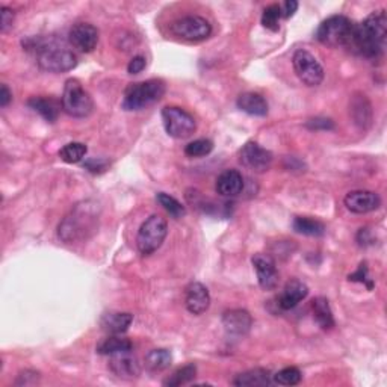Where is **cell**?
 <instances>
[{
  "mask_svg": "<svg viewBox=\"0 0 387 387\" xmlns=\"http://www.w3.org/2000/svg\"><path fill=\"white\" fill-rule=\"evenodd\" d=\"M387 38V15L384 11H377L354 26L350 46L365 58H378L386 47Z\"/></svg>",
  "mask_w": 387,
  "mask_h": 387,
  "instance_id": "obj_1",
  "label": "cell"
},
{
  "mask_svg": "<svg viewBox=\"0 0 387 387\" xmlns=\"http://www.w3.org/2000/svg\"><path fill=\"white\" fill-rule=\"evenodd\" d=\"M100 209L94 201H82L59 223L58 236L66 244L84 242L94 235L99 225Z\"/></svg>",
  "mask_w": 387,
  "mask_h": 387,
  "instance_id": "obj_2",
  "label": "cell"
},
{
  "mask_svg": "<svg viewBox=\"0 0 387 387\" xmlns=\"http://www.w3.org/2000/svg\"><path fill=\"white\" fill-rule=\"evenodd\" d=\"M29 50H35L37 62L41 70L48 73H67L77 66V58L67 46L59 44L55 39L32 38Z\"/></svg>",
  "mask_w": 387,
  "mask_h": 387,
  "instance_id": "obj_3",
  "label": "cell"
},
{
  "mask_svg": "<svg viewBox=\"0 0 387 387\" xmlns=\"http://www.w3.org/2000/svg\"><path fill=\"white\" fill-rule=\"evenodd\" d=\"M165 90V84L159 79L132 84L127 86L121 106L124 111H141L162 99Z\"/></svg>",
  "mask_w": 387,
  "mask_h": 387,
  "instance_id": "obj_4",
  "label": "cell"
},
{
  "mask_svg": "<svg viewBox=\"0 0 387 387\" xmlns=\"http://www.w3.org/2000/svg\"><path fill=\"white\" fill-rule=\"evenodd\" d=\"M354 26L356 24L345 15H333V17H328L319 24L317 39L328 47L350 46Z\"/></svg>",
  "mask_w": 387,
  "mask_h": 387,
  "instance_id": "obj_5",
  "label": "cell"
},
{
  "mask_svg": "<svg viewBox=\"0 0 387 387\" xmlns=\"http://www.w3.org/2000/svg\"><path fill=\"white\" fill-rule=\"evenodd\" d=\"M61 104L64 112L75 118H85L90 115L94 109L93 97L77 79H68L66 82Z\"/></svg>",
  "mask_w": 387,
  "mask_h": 387,
  "instance_id": "obj_6",
  "label": "cell"
},
{
  "mask_svg": "<svg viewBox=\"0 0 387 387\" xmlns=\"http://www.w3.org/2000/svg\"><path fill=\"white\" fill-rule=\"evenodd\" d=\"M168 235V223L160 215H151L142 223L136 235V247L142 256H150L160 248Z\"/></svg>",
  "mask_w": 387,
  "mask_h": 387,
  "instance_id": "obj_7",
  "label": "cell"
},
{
  "mask_svg": "<svg viewBox=\"0 0 387 387\" xmlns=\"http://www.w3.org/2000/svg\"><path fill=\"white\" fill-rule=\"evenodd\" d=\"M165 132L174 140H187L197 131V121L188 111L179 106H167L162 109Z\"/></svg>",
  "mask_w": 387,
  "mask_h": 387,
  "instance_id": "obj_8",
  "label": "cell"
},
{
  "mask_svg": "<svg viewBox=\"0 0 387 387\" xmlns=\"http://www.w3.org/2000/svg\"><path fill=\"white\" fill-rule=\"evenodd\" d=\"M292 66L295 75L308 86H318L324 80V68L319 61L308 50H296L292 56Z\"/></svg>",
  "mask_w": 387,
  "mask_h": 387,
  "instance_id": "obj_9",
  "label": "cell"
},
{
  "mask_svg": "<svg viewBox=\"0 0 387 387\" xmlns=\"http://www.w3.org/2000/svg\"><path fill=\"white\" fill-rule=\"evenodd\" d=\"M171 32L185 41H203L212 34V26L206 19L198 17V15H188L176 20L171 24Z\"/></svg>",
  "mask_w": 387,
  "mask_h": 387,
  "instance_id": "obj_10",
  "label": "cell"
},
{
  "mask_svg": "<svg viewBox=\"0 0 387 387\" xmlns=\"http://www.w3.org/2000/svg\"><path fill=\"white\" fill-rule=\"evenodd\" d=\"M240 164L247 167L248 169L256 173H265L266 169L271 168L272 164V153L270 150L263 149L257 142L249 141L239 153Z\"/></svg>",
  "mask_w": 387,
  "mask_h": 387,
  "instance_id": "obj_11",
  "label": "cell"
},
{
  "mask_svg": "<svg viewBox=\"0 0 387 387\" xmlns=\"http://www.w3.org/2000/svg\"><path fill=\"white\" fill-rule=\"evenodd\" d=\"M343 203L352 214H369L381 206V198L372 191H351L345 196Z\"/></svg>",
  "mask_w": 387,
  "mask_h": 387,
  "instance_id": "obj_12",
  "label": "cell"
},
{
  "mask_svg": "<svg viewBox=\"0 0 387 387\" xmlns=\"http://www.w3.org/2000/svg\"><path fill=\"white\" fill-rule=\"evenodd\" d=\"M68 39L73 47L84 53H91L99 44V30L91 23H76L70 29Z\"/></svg>",
  "mask_w": 387,
  "mask_h": 387,
  "instance_id": "obj_13",
  "label": "cell"
},
{
  "mask_svg": "<svg viewBox=\"0 0 387 387\" xmlns=\"http://www.w3.org/2000/svg\"><path fill=\"white\" fill-rule=\"evenodd\" d=\"M253 319L252 314L247 310L242 309H233L227 310L223 314V327L224 332L229 337L240 339L248 334L249 328H252Z\"/></svg>",
  "mask_w": 387,
  "mask_h": 387,
  "instance_id": "obj_14",
  "label": "cell"
},
{
  "mask_svg": "<svg viewBox=\"0 0 387 387\" xmlns=\"http://www.w3.org/2000/svg\"><path fill=\"white\" fill-rule=\"evenodd\" d=\"M252 263L257 272V280L263 290H274L279 285V271L276 262L268 254H254Z\"/></svg>",
  "mask_w": 387,
  "mask_h": 387,
  "instance_id": "obj_15",
  "label": "cell"
},
{
  "mask_svg": "<svg viewBox=\"0 0 387 387\" xmlns=\"http://www.w3.org/2000/svg\"><path fill=\"white\" fill-rule=\"evenodd\" d=\"M185 305H187L188 312L196 317L207 312L209 305H211V294H209L207 287L198 281H192L185 294Z\"/></svg>",
  "mask_w": 387,
  "mask_h": 387,
  "instance_id": "obj_16",
  "label": "cell"
},
{
  "mask_svg": "<svg viewBox=\"0 0 387 387\" xmlns=\"http://www.w3.org/2000/svg\"><path fill=\"white\" fill-rule=\"evenodd\" d=\"M109 369L117 377L123 378V380H135V378H138L141 374L140 363L132 356L131 351L111 356Z\"/></svg>",
  "mask_w": 387,
  "mask_h": 387,
  "instance_id": "obj_17",
  "label": "cell"
},
{
  "mask_svg": "<svg viewBox=\"0 0 387 387\" xmlns=\"http://www.w3.org/2000/svg\"><path fill=\"white\" fill-rule=\"evenodd\" d=\"M215 189L221 197H236L244 189V177L238 169H225L218 176Z\"/></svg>",
  "mask_w": 387,
  "mask_h": 387,
  "instance_id": "obj_18",
  "label": "cell"
},
{
  "mask_svg": "<svg viewBox=\"0 0 387 387\" xmlns=\"http://www.w3.org/2000/svg\"><path fill=\"white\" fill-rule=\"evenodd\" d=\"M308 295H309L308 285L303 283V281H300V280H296V279L290 280L286 283L283 292H281L280 296H279L280 309H283V310L294 309Z\"/></svg>",
  "mask_w": 387,
  "mask_h": 387,
  "instance_id": "obj_19",
  "label": "cell"
},
{
  "mask_svg": "<svg viewBox=\"0 0 387 387\" xmlns=\"http://www.w3.org/2000/svg\"><path fill=\"white\" fill-rule=\"evenodd\" d=\"M133 322V314L127 312H109L100 318V327L109 334L126 333Z\"/></svg>",
  "mask_w": 387,
  "mask_h": 387,
  "instance_id": "obj_20",
  "label": "cell"
},
{
  "mask_svg": "<svg viewBox=\"0 0 387 387\" xmlns=\"http://www.w3.org/2000/svg\"><path fill=\"white\" fill-rule=\"evenodd\" d=\"M238 108L253 117H265L268 114V103L261 94L257 93H244L238 97Z\"/></svg>",
  "mask_w": 387,
  "mask_h": 387,
  "instance_id": "obj_21",
  "label": "cell"
},
{
  "mask_svg": "<svg viewBox=\"0 0 387 387\" xmlns=\"http://www.w3.org/2000/svg\"><path fill=\"white\" fill-rule=\"evenodd\" d=\"M351 115L354 123L361 129H368L372 123V106L365 94H357L351 100Z\"/></svg>",
  "mask_w": 387,
  "mask_h": 387,
  "instance_id": "obj_22",
  "label": "cell"
},
{
  "mask_svg": "<svg viewBox=\"0 0 387 387\" xmlns=\"http://www.w3.org/2000/svg\"><path fill=\"white\" fill-rule=\"evenodd\" d=\"M272 383L274 381L270 370L261 368L245 370V372L236 375L235 380H233V384L239 387H266Z\"/></svg>",
  "mask_w": 387,
  "mask_h": 387,
  "instance_id": "obj_23",
  "label": "cell"
},
{
  "mask_svg": "<svg viewBox=\"0 0 387 387\" xmlns=\"http://www.w3.org/2000/svg\"><path fill=\"white\" fill-rule=\"evenodd\" d=\"M28 106L38 112L48 123H55L61 112V104L52 97H32L28 102Z\"/></svg>",
  "mask_w": 387,
  "mask_h": 387,
  "instance_id": "obj_24",
  "label": "cell"
},
{
  "mask_svg": "<svg viewBox=\"0 0 387 387\" xmlns=\"http://www.w3.org/2000/svg\"><path fill=\"white\" fill-rule=\"evenodd\" d=\"M133 345L132 342L129 341L126 337H121L120 334H112L97 345V352L102 354V356H115V354L120 352H126V351H132Z\"/></svg>",
  "mask_w": 387,
  "mask_h": 387,
  "instance_id": "obj_25",
  "label": "cell"
},
{
  "mask_svg": "<svg viewBox=\"0 0 387 387\" xmlns=\"http://www.w3.org/2000/svg\"><path fill=\"white\" fill-rule=\"evenodd\" d=\"M312 310H313V318L318 322V325L322 330H332L334 327V318L333 312L330 309L328 300L324 296L314 298L312 303Z\"/></svg>",
  "mask_w": 387,
  "mask_h": 387,
  "instance_id": "obj_26",
  "label": "cell"
},
{
  "mask_svg": "<svg viewBox=\"0 0 387 387\" xmlns=\"http://www.w3.org/2000/svg\"><path fill=\"white\" fill-rule=\"evenodd\" d=\"M171 361H173L171 352L165 348L151 350L144 359L145 368L151 370V372H160V370H165L167 368H169V365H171Z\"/></svg>",
  "mask_w": 387,
  "mask_h": 387,
  "instance_id": "obj_27",
  "label": "cell"
},
{
  "mask_svg": "<svg viewBox=\"0 0 387 387\" xmlns=\"http://www.w3.org/2000/svg\"><path fill=\"white\" fill-rule=\"evenodd\" d=\"M292 227L296 233L305 236H322L325 233V225L318 220H313V218L308 216H296L294 220Z\"/></svg>",
  "mask_w": 387,
  "mask_h": 387,
  "instance_id": "obj_28",
  "label": "cell"
},
{
  "mask_svg": "<svg viewBox=\"0 0 387 387\" xmlns=\"http://www.w3.org/2000/svg\"><path fill=\"white\" fill-rule=\"evenodd\" d=\"M86 151H88V149H86L85 144L70 142V144L64 145V147L59 150V158L66 164H77L85 158Z\"/></svg>",
  "mask_w": 387,
  "mask_h": 387,
  "instance_id": "obj_29",
  "label": "cell"
},
{
  "mask_svg": "<svg viewBox=\"0 0 387 387\" xmlns=\"http://www.w3.org/2000/svg\"><path fill=\"white\" fill-rule=\"evenodd\" d=\"M197 375V366L196 365H187L180 369H177L176 372L168 377L167 380L164 381V386H169V387H177V386H183L191 383L194 378Z\"/></svg>",
  "mask_w": 387,
  "mask_h": 387,
  "instance_id": "obj_30",
  "label": "cell"
},
{
  "mask_svg": "<svg viewBox=\"0 0 387 387\" xmlns=\"http://www.w3.org/2000/svg\"><path fill=\"white\" fill-rule=\"evenodd\" d=\"M156 200H158V203L162 206L169 215L176 218V220H177V218H182V216L187 215V209H185V206L180 203L179 200H176L174 197L169 196V194L159 192L156 196Z\"/></svg>",
  "mask_w": 387,
  "mask_h": 387,
  "instance_id": "obj_31",
  "label": "cell"
},
{
  "mask_svg": "<svg viewBox=\"0 0 387 387\" xmlns=\"http://www.w3.org/2000/svg\"><path fill=\"white\" fill-rule=\"evenodd\" d=\"M303 380L301 370L294 366H289L279 370L277 374L272 375V381L280 386H296Z\"/></svg>",
  "mask_w": 387,
  "mask_h": 387,
  "instance_id": "obj_32",
  "label": "cell"
},
{
  "mask_svg": "<svg viewBox=\"0 0 387 387\" xmlns=\"http://www.w3.org/2000/svg\"><path fill=\"white\" fill-rule=\"evenodd\" d=\"M281 17H283V15H281L280 5L272 3L270 6H266L263 14H262V26L272 30V32H277L280 29V19Z\"/></svg>",
  "mask_w": 387,
  "mask_h": 387,
  "instance_id": "obj_33",
  "label": "cell"
},
{
  "mask_svg": "<svg viewBox=\"0 0 387 387\" xmlns=\"http://www.w3.org/2000/svg\"><path fill=\"white\" fill-rule=\"evenodd\" d=\"M212 150H214V142L211 140L201 138L189 142L187 147H185V155L189 158H203L207 156Z\"/></svg>",
  "mask_w": 387,
  "mask_h": 387,
  "instance_id": "obj_34",
  "label": "cell"
},
{
  "mask_svg": "<svg viewBox=\"0 0 387 387\" xmlns=\"http://www.w3.org/2000/svg\"><path fill=\"white\" fill-rule=\"evenodd\" d=\"M348 279H350V281H359V283L366 285L368 289H372V286H374L372 279L369 277V270H368L366 262L360 263L359 270H357L356 272H354V274H351V276H350Z\"/></svg>",
  "mask_w": 387,
  "mask_h": 387,
  "instance_id": "obj_35",
  "label": "cell"
},
{
  "mask_svg": "<svg viewBox=\"0 0 387 387\" xmlns=\"http://www.w3.org/2000/svg\"><path fill=\"white\" fill-rule=\"evenodd\" d=\"M308 126L310 131H333L334 129V123L330 118H322V117H317L312 118L308 121Z\"/></svg>",
  "mask_w": 387,
  "mask_h": 387,
  "instance_id": "obj_36",
  "label": "cell"
},
{
  "mask_svg": "<svg viewBox=\"0 0 387 387\" xmlns=\"http://www.w3.org/2000/svg\"><path fill=\"white\" fill-rule=\"evenodd\" d=\"M145 66H147V59H145L142 55L133 56L131 62H129V66H127L129 75H140V73L145 68Z\"/></svg>",
  "mask_w": 387,
  "mask_h": 387,
  "instance_id": "obj_37",
  "label": "cell"
},
{
  "mask_svg": "<svg viewBox=\"0 0 387 387\" xmlns=\"http://www.w3.org/2000/svg\"><path fill=\"white\" fill-rule=\"evenodd\" d=\"M38 381H39V374L38 372H35V370H24V372H20L15 384H17V386H32V384H37Z\"/></svg>",
  "mask_w": 387,
  "mask_h": 387,
  "instance_id": "obj_38",
  "label": "cell"
},
{
  "mask_svg": "<svg viewBox=\"0 0 387 387\" xmlns=\"http://www.w3.org/2000/svg\"><path fill=\"white\" fill-rule=\"evenodd\" d=\"M0 12H2V21H0V29H2L3 34H6V32L12 28L14 11L10 10V8L2 6V10H0Z\"/></svg>",
  "mask_w": 387,
  "mask_h": 387,
  "instance_id": "obj_39",
  "label": "cell"
},
{
  "mask_svg": "<svg viewBox=\"0 0 387 387\" xmlns=\"http://www.w3.org/2000/svg\"><path fill=\"white\" fill-rule=\"evenodd\" d=\"M298 6H300V5H298L296 0H287V2H285L283 5L280 6L281 8V15H283L285 19H290L296 12Z\"/></svg>",
  "mask_w": 387,
  "mask_h": 387,
  "instance_id": "obj_40",
  "label": "cell"
},
{
  "mask_svg": "<svg viewBox=\"0 0 387 387\" xmlns=\"http://www.w3.org/2000/svg\"><path fill=\"white\" fill-rule=\"evenodd\" d=\"M12 100V93L10 91V88H8L5 84L0 88V106L6 108L8 104L11 103Z\"/></svg>",
  "mask_w": 387,
  "mask_h": 387,
  "instance_id": "obj_41",
  "label": "cell"
},
{
  "mask_svg": "<svg viewBox=\"0 0 387 387\" xmlns=\"http://www.w3.org/2000/svg\"><path fill=\"white\" fill-rule=\"evenodd\" d=\"M85 165L93 173H100V171H103L104 167H106V165H104V162H102V160H99V162H97V160H94V159L93 160H88Z\"/></svg>",
  "mask_w": 387,
  "mask_h": 387,
  "instance_id": "obj_42",
  "label": "cell"
}]
</instances>
